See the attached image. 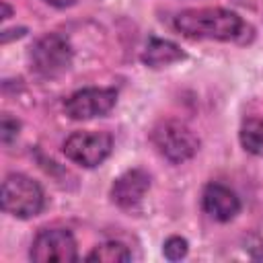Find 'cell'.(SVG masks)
<instances>
[{"instance_id": "6da1fadb", "label": "cell", "mask_w": 263, "mask_h": 263, "mask_svg": "<svg viewBox=\"0 0 263 263\" xmlns=\"http://www.w3.org/2000/svg\"><path fill=\"white\" fill-rule=\"evenodd\" d=\"M173 27L189 39H212V41H234L240 39L249 29L238 12L220 6L181 10L175 16Z\"/></svg>"}, {"instance_id": "7a4b0ae2", "label": "cell", "mask_w": 263, "mask_h": 263, "mask_svg": "<svg viewBox=\"0 0 263 263\" xmlns=\"http://www.w3.org/2000/svg\"><path fill=\"white\" fill-rule=\"evenodd\" d=\"M0 199H2V210L21 220L37 216L45 205L41 185L21 173H10L4 177Z\"/></svg>"}, {"instance_id": "3957f363", "label": "cell", "mask_w": 263, "mask_h": 263, "mask_svg": "<svg viewBox=\"0 0 263 263\" xmlns=\"http://www.w3.org/2000/svg\"><path fill=\"white\" fill-rule=\"evenodd\" d=\"M150 140L156 150L173 164H181L193 158L199 150V138L177 119L158 121L150 134Z\"/></svg>"}, {"instance_id": "277c9868", "label": "cell", "mask_w": 263, "mask_h": 263, "mask_svg": "<svg viewBox=\"0 0 263 263\" xmlns=\"http://www.w3.org/2000/svg\"><path fill=\"white\" fill-rule=\"evenodd\" d=\"M31 70L41 78H58L72 64V45L60 33L39 37L29 51Z\"/></svg>"}, {"instance_id": "5b68a950", "label": "cell", "mask_w": 263, "mask_h": 263, "mask_svg": "<svg viewBox=\"0 0 263 263\" xmlns=\"http://www.w3.org/2000/svg\"><path fill=\"white\" fill-rule=\"evenodd\" d=\"M62 150L78 166L92 168L111 154L113 138L107 132H74L66 138Z\"/></svg>"}, {"instance_id": "8992f818", "label": "cell", "mask_w": 263, "mask_h": 263, "mask_svg": "<svg viewBox=\"0 0 263 263\" xmlns=\"http://www.w3.org/2000/svg\"><path fill=\"white\" fill-rule=\"evenodd\" d=\"M29 257L37 263H72L78 259L76 238L66 228H43L33 238Z\"/></svg>"}, {"instance_id": "52a82bcc", "label": "cell", "mask_w": 263, "mask_h": 263, "mask_svg": "<svg viewBox=\"0 0 263 263\" xmlns=\"http://www.w3.org/2000/svg\"><path fill=\"white\" fill-rule=\"evenodd\" d=\"M117 103V90L115 88H82L72 92L66 103V115H70L76 121H86L95 117L107 115Z\"/></svg>"}, {"instance_id": "ba28073f", "label": "cell", "mask_w": 263, "mask_h": 263, "mask_svg": "<svg viewBox=\"0 0 263 263\" xmlns=\"http://www.w3.org/2000/svg\"><path fill=\"white\" fill-rule=\"evenodd\" d=\"M150 189V175L142 168H132L119 175L111 185V201L123 210H134Z\"/></svg>"}, {"instance_id": "9c48e42d", "label": "cell", "mask_w": 263, "mask_h": 263, "mask_svg": "<svg viewBox=\"0 0 263 263\" xmlns=\"http://www.w3.org/2000/svg\"><path fill=\"white\" fill-rule=\"evenodd\" d=\"M201 205L208 216L218 222H228L240 212V199L236 193L222 183H208L201 195Z\"/></svg>"}, {"instance_id": "30bf717a", "label": "cell", "mask_w": 263, "mask_h": 263, "mask_svg": "<svg viewBox=\"0 0 263 263\" xmlns=\"http://www.w3.org/2000/svg\"><path fill=\"white\" fill-rule=\"evenodd\" d=\"M181 60H185V51L177 43L166 41V39L152 37L148 41L146 49L142 51V62L148 68H162V66H168V64H175Z\"/></svg>"}, {"instance_id": "8fae6325", "label": "cell", "mask_w": 263, "mask_h": 263, "mask_svg": "<svg viewBox=\"0 0 263 263\" xmlns=\"http://www.w3.org/2000/svg\"><path fill=\"white\" fill-rule=\"evenodd\" d=\"M240 146L249 154H261L263 152V119L259 117H247L238 132Z\"/></svg>"}, {"instance_id": "7c38bea8", "label": "cell", "mask_w": 263, "mask_h": 263, "mask_svg": "<svg viewBox=\"0 0 263 263\" xmlns=\"http://www.w3.org/2000/svg\"><path fill=\"white\" fill-rule=\"evenodd\" d=\"M129 259H132V253L119 240L101 242L86 255V261H99V263H121V261H129Z\"/></svg>"}, {"instance_id": "4fadbf2b", "label": "cell", "mask_w": 263, "mask_h": 263, "mask_svg": "<svg viewBox=\"0 0 263 263\" xmlns=\"http://www.w3.org/2000/svg\"><path fill=\"white\" fill-rule=\"evenodd\" d=\"M187 251H189V242L185 238H181V236H168L164 240V245H162V253H164V257L168 261L183 259L187 255Z\"/></svg>"}, {"instance_id": "5bb4252c", "label": "cell", "mask_w": 263, "mask_h": 263, "mask_svg": "<svg viewBox=\"0 0 263 263\" xmlns=\"http://www.w3.org/2000/svg\"><path fill=\"white\" fill-rule=\"evenodd\" d=\"M18 129H21L18 119H14V117H10L8 113H4L2 119H0V138H2V142H4V144L12 142V140L16 138V134H18Z\"/></svg>"}, {"instance_id": "9a60e30c", "label": "cell", "mask_w": 263, "mask_h": 263, "mask_svg": "<svg viewBox=\"0 0 263 263\" xmlns=\"http://www.w3.org/2000/svg\"><path fill=\"white\" fill-rule=\"evenodd\" d=\"M251 257H253V259H257V261H263V242H259L257 247H253Z\"/></svg>"}, {"instance_id": "2e32d148", "label": "cell", "mask_w": 263, "mask_h": 263, "mask_svg": "<svg viewBox=\"0 0 263 263\" xmlns=\"http://www.w3.org/2000/svg\"><path fill=\"white\" fill-rule=\"evenodd\" d=\"M0 6H2V14H0V16H2V18H10V14H12V8L8 6V2H2Z\"/></svg>"}]
</instances>
